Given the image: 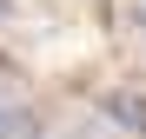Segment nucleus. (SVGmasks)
Returning <instances> with one entry per match:
<instances>
[{
	"mask_svg": "<svg viewBox=\"0 0 146 139\" xmlns=\"http://www.w3.org/2000/svg\"><path fill=\"white\" fill-rule=\"evenodd\" d=\"M106 106H113V113H119L126 126H139V132H146V99H133V93H113Z\"/></svg>",
	"mask_w": 146,
	"mask_h": 139,
	"instance_id": "obj_2",
	"label": "nucleus"
},
{
	"mask_svg": "<svg viewBox=\"0 0 146 139\" xmlns=\"http://www.w3.org/2000/svg\"><path fill=\"white\" fill-rule=\"evenodd\" d=\"M0 139H46V132H40L33 113H7V119H0Z\"/></svg>",
	"mask_w": 146,
	"mask_h": 139,
	"instance_id": "obj_1",
	"label": "nucleus"
},
{
	"mask_svg": "<svg viewBox=\"0 0 146 139\" xmlns=\"http://www.w3.org/2000/svg\"><path fill=\"white\" fill-rule=\"evenodd\" d=\"M126 27H133V33L146 40V0H126Z\"/></svg>",
	"mask_w": 146,
	"mask_h": 139,
	"instance_id": "obj_3",
	"label": "nucleus"
},
{
	"mask_svg": "<svg viewBox=\"0 0 146 139\" xmlns=\"http://www.w3.org/2000/svg\"><path fill=\"white\" fill-rule=\"evenodd\" d=\"M0 119H7V106H0Z\"/></svg>",
	"mask_w": 146,
	"mask_h": 139,
	"instance_id": "obj_4",
	"label": "nucleus"
}]
</instances>
